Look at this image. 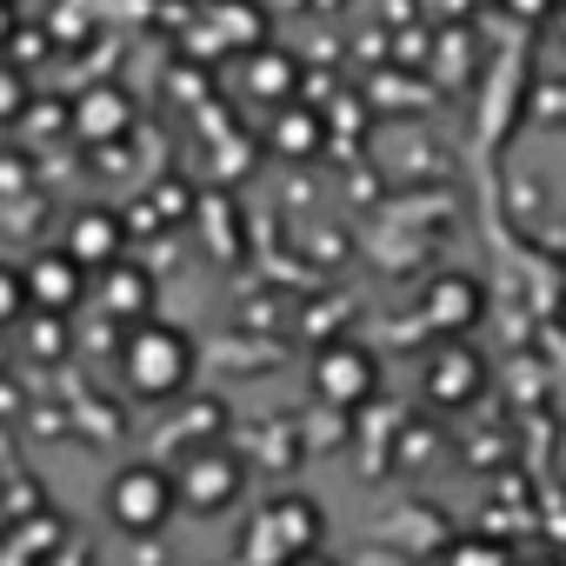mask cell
I'll use <instances>...</instances> for the list:
<instances>
[{
    "label": "cell",
    "mask_w": 566,
    "mask_h": 566,
    "mask_svg": "<svg viewBox=\"0 0 566 566\" xmlns=\"http://www.w3.org/2000/svg\"><path fill=\"white\" fill-rule=\"evenodd\" d=\"M420 314H427V327H433V334L460 340V334H473V327L486 321V287H480L473 273H440V280H427Z\"/></svg>",
    "instance_id": "52a82bcc"
},
{
    "label": "cell",
    "mask_w": 566,
    "mask_h": 566,
    "mask_svg": "<svg viewBox=\"0 0 566 566\" xmlns=\"http://www.w3.org/2000/svg\"><path fill=\"white\" fill-rule=\"evenodd\" d=\"M174 486H180V506H187V513H207V520H213V513H227V506L247 493V460H240L233 447H213V440H207V447H193V453L174 467Z\"/></svg>",
    "instance_id": "277c9868"
},
{
    "label": "cell",
    "mask_w": 566,
    "mask_h": 566,
    "mask_svg": "<svg viewBox=\"0 0 566 566\" xmlns=\"http://www.w3.org/2000/svg\"><path fill=\"white\" fill-rule=\"evenodd\" d=\"M101 301H107V314H114V321H127V327H134V321H147V314H154V273H147L140 260H127V253H120L114 266H101Z\"/></svg>",
    "instance_id": "4fadbf2b"
},
{
    "label": "cell",
    "mask_w": 566,
    "mask_h": 566,
    "mask_svg": "<svg viewBox=\"0 0 566 566\" xmlns=\"http://www.w3.org/2000/svg\"><path fill=\"white\" fill-rule=\"evenodd\" d=\"M8 34H14V0H0V48H8Z\"/></svg>",
    "instance_id": "cb8c5ba5"
},
{
    "label": "cell",
    "mask_w": 566,
    "mask_h": 566,
    "mask_svg": "<svg viewBox=\"0 0 566 566\" xmlns=\"http://www.w3.org/2000/svg\"><path fill=\"white\" fill-rule=\"evenodd\" d=\"M447 566H513V553L493 546V539H460V546L447 553Z\"/></svg>",
    "instance_id": "ac0fdd59"
},
{
    "label": "cell",
    "mask_w": 566,
    "mask_h": 566,
    "mask_svg": "<svg viewBox=\"0 0 566 566\" xmlns=\"http://www.w3.org/2000/svg\"><path fill=\"white\" fill-rule=\"evenodd\" d=\"M553 28H559V41H566V0H559V8H553Z\"/></svg>",
    "instance_id": "484cf974"
},
{
    "label": "cell",
    "mask_w": 566,
    "mask_h": 566,
    "mask_svg": "<svg viewBox=\"0 0 566 566\" xmlns=\"http://www.w3.org/2000/svg\"><path fill=\"white\" fill-rule=\"evenodd\" d=\"M21 180H28L21 160H0V193H21Z\"/></svg>",
    "instance_id": "7402d4cb"
},
{
    "label": "cell",
    "mask_w": 566,
    "mask_h": 566,
    "mask_svg": "<svg viewBox=\"0 0 566 566\" xmlns=\"http://www.w3.org/2000/svg\"><path fill=\"white\" fill-rule=\"evenodd\" d=\"M28 107H34V87H28V74H21L14 61H0V127L28 120Z\"/></svg>",
    "instance_id": "2e32d148"
},
{
    "label": "cell",
    "mask_w": 566,
    "mask_h": 566,
    "mask_svg": "<svg viewBox=\"0 0 566 566\" xmlns=\"http://www.w3.org/2000/svg\"><path fill=\"white\" fill-rule=\"evenodd\" d=\"M87 273H101V266H114L120 253H127V220L120 213H107V207H81L74 220H67V240H61Z\"/></svg>",
    "instance_id": "30bf717a"
},
{
    "label": "cell",
    "mask_w": 566,
    "mask_h": 566,
    "mask_svg": "<svg viewBox=\"0 0 566 566\" xmlns=\"http://www.w3.org/2000/svg\"><path fill=\"white\" fill-rule=\"evenodd\" d=\"M240 81H247V94L260 107H287L301 94V67H294V54H280V48H253L247 67H240Z\"/></svg>",
    "instance_id": "5bb4252c"
},
{
    "label": "cell",
    "mask_w": 566,
    "mask_h": 566,
    "mask_svg": "<svg viewBox=\"0 0 566 566\" xmlns=\"http://www.w3.org/2000/svg\"><path fill=\"white\" fill-rule=\"evenodd\" d=\"M266 147L280 160H314L327 147V114L307 107V101H287V107H273V127H266Z\"/></svg>",
    "instance_id": "7c38bea8"
},
{
    "label": "cell",
    "mask_w": 566,
    "mask_h": 566,
    "mask_svg": "<svg viewBox=\"0 0 566 566\" xmlns=\"http://www.w3.org/2000/svg\"><path fill=\"white\" fill-rule=\"evenodd\" d=\"M0 413H8V420L21 413V387H14V380H0Z\"/></svg>",
    "instance_id": "603a6c76"
},
{
    "label": "cell",
    "mask_w": 566,
    "mask_h": 566,
    "mask_svg": "<svg viewBox=\"0 0 566 566\" xmlns=\"http://www.w3.org/2000/svg\"><path fill=\"white\" fill-rule=\"evenodd\" d=\"M513 566H559L553 553H533V559H513Z\"/></svg>",
    "instance_id": "d4e9b609"
},
{
    "label": "cell",
    "mask_w": 566,
    "mask_h": 566,
    "mask_svg": "<svg viewBox=\"0 0 566 566\" xmlns=\"http://www.w3.org/2000/svg\"><path fill=\"white\" fill-rule=\"evenodd\" d=\"M21 273H28V301H34L41 314H74L81 294H87V266H81L67 247H41Z\"/></svg>",
    "instance_id": "ba28073f"
},
{
    "label": "cell",
    "mask_w": 566,
    "mask_h": 566,
    "mask_svg": "<svg viewBox=\"0 0 566 566\" xmlns=\"http://www.w3.org/2000/svg\"><path fill=\"white\" fill-rule=\"evenodd\" d=\"M174 513H180V486H174L167 467L134 460V467H120V473L107 480V520H114L120 533L147 539V533H160Z\"/></svg>",
    "instance_id": "3957f363"
},
{
    "label": "cell",
    "mask_w": 566,
    "mask_h": 566,
    "mask_svg": "<svg viewBox=\"0 0 566 566\" xmlns=\"http://www.w3.org/2000/svg\"><path fill=\"white\" fill-rule=\"evenodd\" d=\"M67 134L87 140V147H114V140H127V134H134V94H127L120 81L87 87V94L67 107Z\"/></svg>",
    "instance_id": "8992f818"
},
{
    "label": "cell",
    "mask_w": 566,
    "mask_h": 566,
    "mask_svg": "<svg viewBox=\"0 0 566 566\" xmlns=\"http://www.w3.org/2000/svg\"><path fill=\"white\" fill-rule=\"evenodd\" d=\"M433 447H440V433H433V427H427V433L413 427V433L400 440V460H407V467H420V460H433Z\"/></svg>",
    "instance_id": "ffe728a7"
},
{
    "label": "cell",
    "mask_w": 566,
    "mask_h": 566,
    "mask_svg": "<svg viewBox=\"0 0 566 566\" xmlns=\"http://www.w3.org/2000/svg\"><path fill=\"white\" fill-rule=\"evenodd\" d=\"M287 8H294V0H287Z\"/></svg>",
    "instance_id": "83f0119b"
},
{
    "label": "cell",
    "mask_w": 566,
    "mask_h": 566,
    "mask_svg": "<svg viewBox=\"0 0 566 566\" xmlns=\"http://www.w3.org/2000/svg\"><path fill=\"white\" fill-rule=\"evenodd\" d=\"M500 8H506V14H520V21H553L559 0H500Z\"/></svg>",
    "instance_id": "44dd1931"
},
{
    "label": "cell",
    "mask_w": 566,
    "mask_h": 566,
    "mask_svg": "<svg viewBox=\"0 0 566 566\" xmlns=\"http://www.w3.org/2000/svg\"><path fill=\"white\" fill-rule=\"evenodd\" d=\"M227 48H240V54L266 48V8H260V0H213L200 54H227Z\"/></svg>",
    "instance_id": "8fae6325"
},
{
    "label": "cell",
    "mask_w": 566,
    "mask_h": 566,
    "mask_svg": "<svg viewBox=\"0 0 566 566\" xmlns=\"http://www.w3.org/2000/svg\"><path fill=\"white\" fill-rule=\"evenodd\" d=\"M301 566H340V559H301Z\"/></svg>",
    "instance_id": "4316f807"
},
{
    "label": "cell",
    "mask_w": 566,
    "mask_h": 566,
    "mask_svg": "<svg viewBox=\"0 0 566 566\" xmlns=\"http://www.w3.org/2000/svg\"><path fill=\"white\" fill-rule=\"evenodd\" d=\"M193 367H200L193 340H187L180 327L154 321V314L134 321L127 340H120V374H127V387H134L140 400H180L187 380H193Z\"/></svg>",
    "instance_id": "7a4b0ae2"
},
{
    "label": "cell",
    "mask_w": 566,
    "mask_h": 566,
    "mask_svg": "<svg viewBox=\"0 0 566 566\" xmlns=\"http://www.w3.org/2000/svg\"><path fill=\"white\" fill-rule=\"evenodd\" d=\"M321 539H327L321 500L280 493V500H266V506L247 520V533H240V566H301V559L321 553Z\"/></svg>",
    "instance_id": "6da1fadb"
},
{
    "label": "cell",
    "mask_w": 566,
    "mask_h": 566,
    "mask_svg": "<svg viewBox=\"0 0 566 566\" xmlns=\"http://www.w3.org/2000/svg\"><path fill=\"white\" fill-rule=\"evenodd\" d=\"M48 48H54V34H34V28H21V21H14V34H8V48H0V54H8L14 67H28V61H41Z\"/></svg>",
    "instance_id": "d6986e66"
},
{
    "label": "cell",
    "mask_w": 566,
    "mask_h": 566,
    "mask_svg": "<svg viewBox=\"0 0 566 566\" xmlns=\"http://www.w3.org/2000/svg\"><path fill=\"white\" fill-rule=\"evenodd\" d=\"M28 354L34 360H67V347H74V327H67V314H41V307H28Z\"/></svg>",
    "instance_id": "9a60e30c"
},
{
    "label": "cell",
    "mask_w": 566,
    "mask_h": 566,
    "mask_svg": "<svg viewBox=\"0 0 566 566\" xmlns=\"http://www.w3.org/2000/svg\"><path fill=\"white\" fill-rule=\"evenodd\" d=\"M28 273L21 266H0V334H8V327H21L28 321Z\"/></svg>",
    "instance_id": "e0dca14e"
},
{
    "label": "cell",
    "mask_w": 566,
    "mask_h": 566,
    "mask_svg": "<svg viewBox=\"0 0 566 566\" xmlns=\"http://www.w3.org/2000/svg\"><path fill=\"white\" fill-rule=\"evenodd\" d=\"M480 387H486V360L473 347H433L420 367V394L433 407H467V400H480Z\"/></svg>",
    "instance_id": "9c48e42d"
},
{
    "label": "cell",
    "mask_w": 566,
    "mask_h": 566,
    "mask_svg": "<svg viewBox=\"0 0 566 566\" xmlns=\"http://www.w3.org/2000/svg\"><path fill=\"white\" fill-rule=\"evenodd\" d=\"M374 387H380V360L360 347V340H327L321 354H314V394L327 400V407H367L374 400Z\"/></svg>",
    "instance_id": "5b68a950"
}]
</instances>
